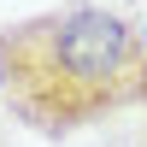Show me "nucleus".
<instances>
[{
	"instance_id": "2",
	"label": "nucleus",
	"mask_w": 147,
	"mask_h": 147,
	"mask_svg": "<svg viewBox=\"0 0 147 147\" xmlns=\"http://www.w3.org/2000/svg\"><path fill=\"white\" fill-rule=\"evenodd\" d=\"M141 41H147V24H141Z\"/></svg>"
},
{
	"instance_id": "1",
	"label": "nucleus",
	"mask_w": 147,
	"mask_h": 147,
	"mask_svg": "<svg viewBox=\"0 0 147 147\" xmlns=\"http://www.w3.org/2000/svg\"><path fill=\"white\" fill-rule=\"evenodd\" d=\"M0 94L12 124L65 141L118 112L147 106L141 24L106 6H53L0 30Z\"/></svg>"
},
{
	"instance_id": "3",
	"label": "nucleus",
	"mask_w": 147,
	"mask_h": 147,
	"mask_svg": "<svg viewBox=\"0 0 147 147\" xmlns=\"http://www.w3.org/2000/svg\"><path fill=\"white\" fill-rule=\"evenodd\" d=\"M0 147H6V136H0Z\"/></svg>"
}]
</instances>
